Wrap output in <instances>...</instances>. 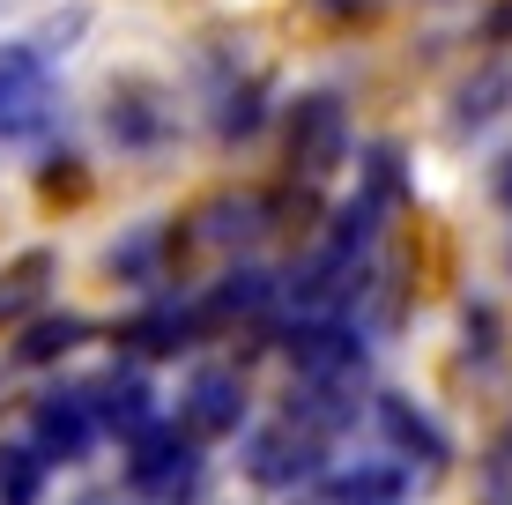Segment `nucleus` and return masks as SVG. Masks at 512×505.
<instances>
[{"label":"nucleus","mask_w":512,"mask_h":505,"mask_svg":"<svg viewBox=\"0 0 512 505\" xmlns=\"http://www.w3.org/2000/svg\"><path fill=\"white\" fill-rule=\"evenodd\" d=\"M201 476H208V461H201V439H193V431L141 424L127 439V483L149 505H193L201 498Z\"/></svg>","instance_id":"nucleus-1"},{"label":"nucleus","mask_w":512,"mask_h":505,"mask_svg":"<svg viewBox=\"0 0 512 505\" xmlns=\"http://www.w3.org/2000/svg\"><path fill=\"white\" fill-rule=\"evenodd\" d=\"M75 23H82V15L38 30V38L0 45V134L45 127V112H52V38H60V30H75Z\"/></svg>","instance_id":"nucleus-2"},{"label":"nucleus","mask_w":512,"mask_h":505,"mask_svg":"<svg viewBox=\"0 0 512 505\" xmlns=\"http://www.w3.org/2000/svg\"><path fill=\"white\" fill-rule=\"evenodd\" d=\"M320 446H327L320 431H305L297 416H282V424L245 439V476L268 483V491H297V483L320 476Z\"/></svg>","instance_id":"nucleus-3"},{"label":"nucleus","mask_w":512,"mask_h":505,"mask_svg":"<svg viewBox=\"0 0 512 505\" xmlns=\"http://www.w3.org/2000/svg\"><path fill=\"white\" fill-rule=\"evenodd\" d=\"M349 156V112L334 90H312L290 104V164L305 171V179H327L334 164Z\"/></svg>","instance_id":"nucleus-4"},{"label":"nucleus","mask_w":512,"mask_h":505,"mask_svg":"<svg viewBox=\"0 0 512 505\" xmlns=\"http://www.w3.org/2000/svg\"><path fill=\"white\" fill-rule=\"evenodd\" d=\"M30 446H38L45 461H82L97 446V416H90V394L82 387H52L38 394V409H30Z\"/></svg>","instance_id":"nucleus-5"},{"label":"nucleus","mask_w":512,"mask_h":505,"mask_svg":"<svg viewBox=\"0 0 512 505\" xmlns=\"http://www.w3.org/2000/svg\"><path fill=\"white\" fill-rule=\"evenodd\" d=\"M186 431L193 439H231V431L245 424V379L223 372V364H208V372L186 379Z\"/></svg>","instance_id":"nucleus-6"},{"label":"nucleus","mask_w":512,"mask_h":505,"mask_svg":"<svg viewBox=\"0 0 512 505\" xmlns=\"http://www.w3.org/2000/svg\"><path fill=\"white\" fill-rule=\"evenodd\" d=\"M90 416H97V431H119V439H134L141 424H156V387L141 372H104L90 379Z\"/></svg>","instance_id":"nucleus-7"},{"label":"nucleus","mask_w":512,"mask_h":505,"mask_svg":"<svg viewBox=\"0 0 512 505\" xmlns=\"http://www.w3.org/2000/svg\"><path fill=\"white\" fill-rule=\"evenodd\" d=\"M372 416H379V431H386V439H394V454H416L423 468L453 461V439H446V431H438L416 402H409V394H379Z\"/></svg>","instance_id":"nucleus-8"},{"label":"nucleus","mask_w":512,"mask_h":505,"mask_svg":"<svg viewBox=\"0 0 512 505\" xmlns=\"http://www.w3.org/2000/svg\"><path fill=\"white\" fill-rule=\"evenodd\" d=\"M201 305H179V298H164V305H149V312H134L127 320V342L141 357H179V350H193V335H201Z\"/></svg>","instance_id":"nucleus-9"},{"label":"nucleus","mask_w":512,"mask_h":505,"mask_svg":"<svg viewBox=\"0 0 512 505\" xmlns=\"http://www.w3.org/2000/svg\"><path fill=\"white\" fill-rule=\"evenodd\" d=\"M268 216H275L268 194H223V201L201 208V238L208 246H245V238L268 231Z\"/></svg>","instance_id":"nucleus-10"},{"label":"nucleus","mask_w":512,"mask_h":505,"mask_svg":"<svg viewBox=\"0 0 512 505\" xmlns=\"http://www.w3.org/2000/svg\"><path fill=\"white\" fill-rule=\"evenodd\" d=\"M275 298H282V283H275L268 268H231V275L201 298V320L216 327V320H231V312H268Z\"/></svg>","instance_id":"nucleus-11"},{"label":"nucleus","mask_w":512,"mask_h":505,"mask_svg":"<svg viewBox=\"0 0 512 505\" xmlns=\"http://www.w3.org/2000/svg\"><path fill=\"white\" fill-rule=\"evenodd\" d=\"M505 104H512V67H505V60H490L483 75H475L468 90H461V104H453V127L475 134V127H490V119H498Z\"/></svg>","instance_id":"nucleus-12"},{"label":"nucleus","mask_w":512,"mask_h":505,"mask_svg":"<svg viewBox=\"0 0 512 505\" xmlns=\"http://www.w3.org/2000/svg\"><path fill=\"white\" fill-rule=\"evenodd\" d=\"M75 342H90V320H82V312H45V320H30V327H23L15 357H23V364H52V357L75 350Z\"/></svg>","instance_id":"nucleus-13"},{"label":"nucleus","mask_w":512,"mask_h":505,"mask_svg":"<svg viewBox=\"0 0 512 505\" xmlns=\"http://www.w3.org/2000/svg\"><path fill=\"white\" fill-rule=\"evenodd\" d=\"M45 476H52V461L38 446H0V505H38Z\"/></svg>","instance_id":"nucleus-14"},{"label":"nucleus","mask_w":512,"mask_h":505,"mask_svg":"<svg viewBox=\"0 0 512 505\" xmlns=\"http://www.w3.org/2000/svg\"><path fill=\"white\" fill-rule=\"evenodd\" d=\"M45 275H52V253H23L8 275H0V320H23L30 305L45 298Z\"/></svg>","instance_id":"nucleus-15"},{"label":"nucleus","mask_w":512,"mask_h":505,"mask_svg":"<svg viewBox=\"0 0 512 505\" xmlns=\"http://www.w3.org/2000/svg\"><path fill=\"white\" fill-rule=\"evenodd\" d=\"M401 491H409L401 468H342V476H334V498L342 505H394Z\"/></svg>","instance_id":"nucleus-16"},{"label":"nucleus","mask_w":512,"mask_h":505,"mask_svg":"<svg viewBox=\"0 0 512 505\" xmlns=\"http://www.w3.org/2000/svg\"><path fill=\"white\" fill-rule=\"evenodd\" d=\"M475 505H512V424L483 446V468H475Z\"/></svg>","instance_id":"nucleus-17"},{"label":"nucleus","mask_w":512,"mask_h":505,"mask_svg":"<svg viewBox=\"0 0 512 505\" xmlns=\"http://www.w3.org/2000/svg\"><path fill=\"white\" fill-rule=\"evenodd\" d=\"M112 134L119 142H156L164 134V112L149 97H112Z\"/></svg>","instance_id":"nucleus-18"},{"label":"nucleus","mask_w":512,"mask_h":505,"mask_svg":"<svg viewBox=\"0 0 512 505\" xmlns=\"http://www.w3.org/2000/svg\"><path fill=\"white\" fill-rule=\"evenodd\" d=\"M260 104H268V82H245V90L223 97V119H216L223 142H238V134H253V127H260Z\"/></svg>","instance_id":"nucleus-19"},{"label":"nucleus","mask_w":512,"mask_h":505,"mask_svg":"<svg viewBox=\"0 0 512 505\" xmlns=\"http://www.w3.org/2000/svg\"><path fill=\"white\" fill-rule=\"evenodd\" d=\"M156 246H164V231H141V238H127V246L112 253V268L134 275V283H156Z\"/></svg>","instance_id":"nucleus-20"},{"label":"nucleus","mask_w":512,"mask_h":505,"mask_svg":"<svg viewBox=\"0 0 512 505\" xmlns=\"http://www.w3.org/2000/svg\"><path fill=\"white\" fill-rule=\"evenodd\" d=\"M490 201H498L505 216H512V149L498 156V164H490Z\"/></svg>","instance_id":"nucleus-21"},{"label":"nucleus","mask_w":512,"mask_h":505,"mask_svg":"<svg viewBox=\"0 0 512 505\" xmlns=\"http://www.w3.org/2000/svg\"><path fill=\"white\" fill-rule=\"evenodd\" d=\"M312 8H320V15H342V23H349V15H372L379 0H312Z\"/></svg>","instance_id":"nucleus-22"},{"label":"nucleus","mask_w":512,"mask_h":505,"mask_svg":"<svg viewBox=\"0 0 512 505\" xmlns=\"http://www.w3.org/2000/svg\"><path fill=\"white\" fill-rule=\"evenodd\" d=\"M490 38H512V8H490Z\"/></svg>","instance_id":"nucleus-23"}]
</instances>
